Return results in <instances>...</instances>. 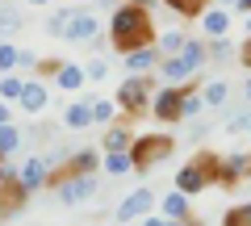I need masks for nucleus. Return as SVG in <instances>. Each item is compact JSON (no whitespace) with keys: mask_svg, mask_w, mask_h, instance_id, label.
I'll return each mask as SVG.
<instances>
[{"mask_svg":"<svg viewBox=\"0 0 251 226\" xmlns=\"http://www.w3.org/2000/svg\"><path fill=\"white\" fill-rule=\"evenodd\" d=\"M222 226H251V201H243V205H230L222 218Z\"/></svg>","mask_w":251,"mask_h":226,"instance_id":"nucleus-30","label":"nucleus"},{"mask_svg":"<svg viewBox=\"0 0 251 226\" xmlns=\"http://www.w3.org/2000/svg\"><path fill=\"white\" fill-rule=\"evenodd\" d=\"M113 113H117L113 100H92V126H113Z\"/></svg>","mask_w":251,"mask_h":226,"instance_id":"nucleus-29","label":"nucleus"},{"mask_svg":"<svg viewBox=\"0 0 251 226\" xmlns=\"http://www.w3.org/2000/svg\"><path fill=\"white\" fill-rule=\"evenodd\" d=\"M243 176H251V155H247V151H230V155L218 159V184L234 189Z\"/></svg>","mask_w":251,"mask_h":226,"instance_id":"nucleus-10","label":"nucleus"},{"mask_svg":"<svg viewBox=\"0 0 251 226\" xmlns=\"http://www.w3.org/2000/svg\"><path fill=\"white\" fill-rule=\"evenodd\" d=\"M234 9H239V13H251V0H239V4H234Z\"/></svg>","mask_w":251,"mask_h":226,"instance_id":"nucleus-44","label":"nucleus"},{"mask_svg":"<svg viewBox=\"0 0 251 226\" xmlns=\"http://www.w3.org/2000/svg\"><path fill=\"white\" fill-rule=\"evenodd\" d=\"M218 4H222V9H234V4H239V0H218Z\"/></svg>","mask_w":251,"mask_h":226,"instance_id":"nucleus-45","label":"nucleus"},{"mask_svg":"<svg viewBox=\"0 0 251 226\" xmlns=\"http://www.w3.org/2000/svg\"><path fill=\"white\" fill-rule=\"evenodd\" d=\"M201 100H205V109H226V100H230V84H226V80H205V84H201Z\"/></svg>","mask_w":251,"mask_h":226,"instance_id":"nucleus-23","label":"nucleus"},{"mask_svg":"<svg viewBox=\"0 0 251 226\" xmlns=\"http://www.w3.org/2000/svg\"><path fill=\"white\" fill-rule=\"evenodd\" d=\"M80 4H84V0H80Z\"/></svg>","mask_w":251,"mask_h":226,"instance_id":"nucleus-48","label":"nucleus"},{"mask_svg":"<svg viewBox=\"0 0 251 226\" xmlns=\"http://www.w3.org/2000/svg\"><path fill=\"white\" fill-rule=\"evenodd\" d=\"M134 130L130 126H105V138H100V151H130L134 147Z\"/></svg>","mask_w":251,"mask_h":226,"instance_id":"nucleus-18","label":"nucleus"},{"mask_svg":"<svg viewBox=\"0 0 251 226\" xmlns=\"http://www.w3.org/2000/svg\"><path fill=\"white\" fill-rule=\"evenodd\" d=\"M176 17H201V13L209 9V0H163Z\"/></svg>","mask_w":251,"mask_h":226,"instance_id":"nucleus-25","label":"nucleus"},{"mask_svg":"<svg viewBox=\"0 0 251 226\" xmlns=\"http://www.w3.org/2000/svg\"><path fill=\"white\" fill-rule=\"evenodd\" d=\"M13 29H21V9L13 0H0V34H13Z\"/></svg>","mask_w":251,"mask_h":226,"instance_id":"nucleus-27","label":"nucleus"},{"mask_svg":"<svg viewBox=\"0 0 251 226\" xmlns=\"http://www.w3.org/2000/svg\"><path fill=\"white\" fill-rule=\"evenodd\" d=\"M243 29H247V38H251V13H247V21H243Z\"/></svg>","mask_w":251,"mask_h":226,"instance_id":"nucleus-46","label":"nucleus"},{"mask_svg":"<svg viewBox=\"0 0 251 226\" xmlns=\"http://www.w3.org/2000/svg\"><path fill=\"white\" fill-rule=\"evenodd\" d=\"M117 4H138V9H155L159 0H117Z\"/></svg>","mask_w":251,"mask_h":226,"instance_id":"nucleus-40","label":"nucleus"},{"mask_svg":"<svg viewBox=\"0 0 251 226\" xmlns=\"http://www.w3.org/2000/svg\"><path fill=\"white\" fill-rule=\"evenodd\" d=\"M0 42H4V34H0Z\"/></svg>","mask_w":251,"mask_h":226,"instance_id":"nucleus-47","label":"nucleus"},{"mask_svg":"<svg viewBox=\"0 0 251 226\" xmlns=\"http://www.w3.org/2000/svg\"><path fill=\"white\" fill-rule=\"evenodd\" d=\"M84 75H88V80H105L109 63H105V59H88V63H84Z\"/></svg>","mask_w":251,"mask_h":226,"instance_id":"nucleus-34","label":"nucleus"},{"mask_svg":"<svg viewBox=\"0 0 251 226\" xmlns=\"http://www.w3.org/2000/svg\"><path fill=\"white\" fill-rule=\"evenodd\" d=\"M92 126V100H72L63 109V130H88Z\"/></svg>","mask_w":251,"mask_h":226,"instance_id":"nucleus-17","label":"nucleus"},{"mask_svg":"<svg viewBox=\"0 0 251 226\" xmlns=\"http://www.w3.org/2000/svg\"><path fill=\"white\" fill-rule=\"evenodd\" d=\"M21 4H34V9H50L54 0H21Z\"/></svg>","mask_w":251,"mask_h":226,"instance_id":"nucleus-41","label":"nucleus"},{"mask_svg":"<svg viewBox=\"0 0 251 226\" xmlns=\"http://www.w3.org/2000/svg\"><path fill=\"white\" fill-rule=\"evenodd\" d=\"M243 100L251 105V72H247V84H243Z\"/></svg>","mask_w":251,"mask_h":226,"instance_id":"nucleus-42","label":"nucleus"},{"mask_svg":"<svg viewBox=\"0 0 251 226\" xmlns=\"http://www.w3.org/2000/svg\"><path fill=\"white\" fill-rule=\"evenodd\" d=\"M209 184H214V180H209V172H205V163H201V159H188L184 168L176 172V189H180V193H188V197L205 193Z\"/></svg>","mask_w":251,"mask_h":226,"instance_id":"nucleus-12","label":"nucleus"},{"mask_svg":"<svg viewBox=\"0 0 251 226\" xmlns=\"http://www.w3.org/2000/svg\"><path fill=\"white\" fill-rule=\"evenodd\" d=\"M201 34H205L209 42H214V38H226L230 34V13H226L222 4H218V9H205L201 13Z\"/></svg>","mask_w":251,"mask_h":226,"instance_id":"nucleus-15","label":"nucleus"},{"mask_svg":"<svg viewBox=\"0 0 251 226\" xmlns=\"http://www.w3.org/2000/svg\"><path fill=\"white\" fill-rule=\"evenodd\" d=\"M155 75H126L122 84H117V113H126V118H143V113H151V97H155Z\"/></svg>","mask_w":251,"mask_h":226,"instance_id":"nucleus-3","label":"nucleus"},{"mask_svg":"<svg viewBox=\"0 0 251 226\" xmlns=\"http://www.w3.org/2000/svg\"><path fill=\"white\" fill-rule=\"evenodd\" d=\"M50 193H54L59 205H84V201L97 197V176H75V172L54 168L50 172Z\"/></svg>","mask_w":251,"mask_h":226,"instance_id":"nucleus-4","label":"nucleus"},{"mask_svg":"<svg viewBox=\"0 0 251 226\" xmlns=\"http://www.w3.org/2000/svg\"><path fill=\"white\" fill-rule=\"evenodd\" d=\"M234 63H243V67L251 72V38H247V42L239 46V54H234Z\"/></svg>","mask_w":251,"mask_h":226,"instance_id":"nucleus-37","label":"nucleus"},{"mask_svg":"<svg viewBox=\"0 0 251 226\" xmlns=\"http://www.w3.org/2000/svg\"><path fill=\"white\" fill-rule=\"evenodd\" d=\"M155 209V193L151 189H134V193H126L122 201H117V209H113V218L117 222H138V218H147Z\"/></svg>","mask_w":251,"mask_h":226,"instance_id":"nucleus-8","label":"nucleus"},{"mask_svg":"<svg viewBox=\"0 0 251 226\" xmlns=\"http://www.w3.org/2000/svg\"><path fill=\"white\" fill-rule=\"evenodd\" d=\"M80 9H84V4H59V9H54L50 17H46V25H42V29H46L50 38H63V29L72 25V17H75Z\"/></svg>","mask_w":251,"mask_h":226,"instance_id":"nucleus-20","label":"nucleus"},{"mask_svg":"<svg viewBox=\"0 0 251 226\" xmlns=\"http://www.w3.org/2000/svg\"><path fill=\"white\" fill-rule=\"evenodd\" d=\"M21 88H25V80H21L17 72H9L4 80H0V100H9V105H17V100H21Z\"/></svg>","mask_w":251,"mask_h":226,"instance_id":"nucleus-28","label":"nucleus"},{"mask_svg":"<svg viewBox=\"0 0 251 226\" xmlns=\"http://www.w3.org/2000/svg\"><path fill=\"white\" fill-rule=\"evenodd\" d=\"M172 151H176V138L172 134H143V138H134V147H130L134 172H151L155 163H163Z\"/></svg>","mask_w":251,"mask_h":226,"instance_id":"nucleus-5","label":"nucleus"},{"mask_svg":"<svg viewBox=\"0 0 251 226\" xmlns=\"http://www.w3.org/2000/svg\"><path fill=\"white\" fill-rule=\"evenodd\" d=\"M4 122H13V105L9 100H0V126H4Z\"/></svg>","mask_w":251,"mask_h":226,"instance_id":"nucleus-39","label":"nucleus"},{"mask_svg":"<svg viewBox=\"0 0 251 226\" xmlns=\"http://www.w3.org/2000/svg\"><path fill=\"white\" fill-rule=\"evenodd\" d=\"M9 218V201H4V193H0V222Z\"/></svg>","mask_w":251,"mask_h":226,"instance_id":"nucleus-43","label":"nucleus"},{"mask_svg":"<svg viewBox=\"0 0 251 226\" xmlns=\"http://www.w3.org/2000/svg\"><path fill=\"white\" fill-rule=\"evenodd\" d=\"M50 100H54V92L46 88V80H25V88H21V100H17V109L21 113H46L50 109Z\"/></svg>","mask_w":251,"mask_h":226,"instance_id":"nucleus-11","label":"nucleus"},{"mask_svg":"<svg viewBox=\"0 0 251 226\" xmlns=\"http://www.w3.org/2000/svg\"><path fill=\"white\" fill-rule=\"evenodd\" d=\"M138 226H180V222H172L163 214H147V218H138Z\"/></svg>","mask_w":251,"mask_h":226,"instance_id":"nucleus-36","label":"nucleus"},{"mask_svg":"<svg viewBox=\"0 0 251 226\" xmlns=\"http://www.w3.org/2000/svg\"><path fill=\"white\" fill-rule=\"evenodd\" d=\"M50 159L46 155H25V159L17 163V180L25 184L29 193H42V189H50Z\"/></svg>","mask_w":251,"mask_h":226,"instance_id":"nucleus-7","label":"nucleus"},{"mask_svg":"<svg viewBox=\"0 0 251 226\" xmlns=\"http://www.w3.org/2000/svg\"><path fill=\"white\" fill-rule=\"evenodd\" d=\"M100 25H105V21H100L92 9H80V13L72 17V25L63 29V42H97V38H100Z\"/></svg>","mask_w":251,"mask_h":226,"instance_id":"nucleus-9","label":"nucleus"},{"mask_svg":"<svg viewBox=\"0 0 251 226\" xmlns=\"http://www.w3.org/2000/svg\"><path fill=\"white\" fill-rule=\"evenodd\" d=\"M184 42H188V38H184V29H168V34H155V46H159V54H163V59H168V54H176Z\"/></svg>","mask_w":251,"mask_h":226,"instance_id":"nucleus-26","label":"nucleus"},{"mask_svg":"<svg viewBox=\"0 0 251 226\" xmlns=\"http://www.w3.org/2000/svg\"><path fill=\"white\" fill-rule=\"evenodd\" d=\"M100 159H105V151H100V147H88V143H84L80 151H72V155H67L63 172H75V176H97Z\"/></svg>","mask_w":251,"mask_h":226,"instance_id":"nucleus-14","label":"nucleus"},{"mask_svg":"<svg viewBox=\"0 0 251 226\" xmlns=\"http://www.w3.org/2000/svg\"><path fill=\"white\" fill-rule=\"evenodd\" d=\"M205 67H209V46L201 42V38H188V42L180 46L176 54L159 59L155 75H159L163 84H193L201 72H205Z\"/></svg>","mask_w":251,"mask_h":226,"instance_id":"nucleus-2","label":"nucleus"},{"mask_svg":"<svg viewBox=\"0 0 251 226\" xmlns=\"http://www.w3.org/2000/svg\"><path fill=\"white\" fill-rule=\"evenodd\" d=\"M59 67H63V59H54V54H50V59H38L34 72H38V80H54V75H59Z\"/></svg>","mask_w":251,"mask_h":226,"instance_id":"nucleus-33","label":"nucleus"},{"mask_svg":"<svg viewBox=\"0 0 251 226\" xmlns=\"http://www.w3.org/2000/svg\"><path fill=\"white\" fill-rule=\"evenodd\" d=\"M21 147H25V130H17L13 122H4V126H0V159H13Z\"/></svg>","mask_w":251,"mask_h":226,"instance_id":"nucleus-22","label":"nucleus"},{"mask_svg":"<svg viewBox=\"0 0 251 226\" xmlns=\"http://www.w3.org/2000/svg\"><path fill=\"white\" fill-rule=\"evenodd\" d=\"M184 88L188 84H159V88H155V97H151L155 122H163V126L184 122Z\"/></svg>","mask_w":251,"mask_h":226,"instance_id":"nucleus-6","label":"nucleus"},{"mask_svg":"<svg viewBox=\"0 0 251 226\" xmlns=\"http://www.w3.org/2000/svg\"><path fill=\"white\" fill-rule=\"evenodd\" d=\"M226 130H230V134H251V105L239 109V113H230V118H226Z\"/></svg>","mask_w":251,"mask_h":226,"instance_id":"nucleus-31","label":"nucleus"},{"mask_svg":"<svg viewBox=\"0 0 251 226\" xmlns=\"http://www.w3.org/2000/svg\"><path fill=\"white\" fill-rule=\"evenodd\" d=\"M159 209H163V218H172V222H184V218H193V197L188 193H163V201H159Z\"/></svg>","mask_w":251,"mask_h":226,"instance_id":"nucleus-16","label":"nucleus"},{"mask_svg":"<svg viewBox=\"0 0 251 226\" xmlns=\"http://www.w3.org/2000/svg\"><path fill=\"white\" fill-rule=\"evenodd\" d=\"M0 72H4V75L17 72V46H13V42H0Z\"/></svg>","mask_w":251,"mask_h":226,"instance_id":"nucleus-32","label":"nucleus"},{"mask_svg":"<svg viewBox=\"0 0 251 226\" xmlns=\"http://www.w3.org/2000/svg\"><path fill=\"white\" fill-rule=\"evenodd\" d=\"M159 59H163V54H159V46L151 42V46H138V50H130V54L122 59V67H126V75H155Z\"/></svg>","mask_w":251,"mask_h":226,"instance_id":"nucleus-13","label":"nucleus"},{"mask_svg":"<svg viewBox=\"0 0 251 226\" xmlns=\"http://www.w3.org/2000/svg\"><path fill=\"white\" fill-rule=\"evenodd\" d=\"M84 80H88V75H84V67H80V63H63V67H59V75H54V88H59V92H80V88H84Z\"/></svg>","mask_w":251,"mask_h":226,"instance_id":"nucleus-21","label":"nucleus"},{"mask_svg":"<svg viewBox=\"0 0 251 226\" xmlns=\"http://www.w3.org/2000/svg\"><path fill=\"white\" fill-rule=\"evenodd\" d=\"M17 67H25V72H29V67H38V54L34 50H17Z\"/></svg>","mask_w":251,"mask_h":226,"instance_id":"nucleus-38","label":"nucleus"},{"mask_svg":"<svg viewBox=\"0 0 251 226\" xmlns=\"http://www.w3.org/2000/svg\"><path fill=\"white\" fill-rule=\"evenodd\" d=\"M100 172L105 176H130L134 172V159H130V151H105V159H100Z\"/></svg>","mask_w":251,"mask_h":226,"instance_id":"nucleus-19","label":"nucleus"},{"mask_svg":"<svg viewBox=\"0 0 251 226\" xmlns=\"http://www.w3.org/2000/svg\"><path fill=\"white\" fill-rule=\"evenodd\" d=\"M9 180H17V163H13V159H0V184H9Z\"/></svg>","mask_w":251,"mask_h":226,"instance_id":"nucleus-35","label":"nucleus"},{"mask_svg":"<svg viewBox=\"0 0 251 226\" xmlns=\"http://www.w3.org/2000/svg\"><path fill=\"white\" fill-rule=\"evenodd\" d=\"M234 54H239V46L230 38H214L209 42V63H234Z\"/></svg>","mask_w":251,"mask_h":226,"instance_id":"nucleus-24","label":"nucleus"},{"mask_svg":"<svg viewBox=\"0 0 251 226\" xmlns=\"http://www.w3.org/2000/svg\"><path fill=\"white\" fill-rule=\"evenodd\" d=\"M105 38L113 50L130 54L138 46H151L155 42V21H151V9H138V4H117L113 17L105 21Z\"/></svg>","mask_w":251,"mask_h":226,"instance_id":"nucleus-1","label":"nucleus"}]
</instances>
